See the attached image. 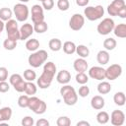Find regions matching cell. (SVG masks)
Returning a JSON list of instances; mask_svg holds the SVG:
<instances>
[{
	"mask_svg": "<svg viewBox=\"0 0 126 126\" xmlns=\"http://www.w3.org/2000/svg\"><path fill=\"white\" fill-rule=\"evenodd\" d=\"M90 0H76V4L80 7H86L88 6Z\"/></svg>",
	"mask_w": 126,
	"mask_h": 126,
	"instance_id": "obj_47",
	"label": "cell"
},
{
	"mask_svg": "<svg viewBox=\"0 0 126 126\" xmlns=\"http://www.w3.org/2000/svg\"><path fill=\"white\" fill-rule=\"evenodd\" d=\"M78 94H79V96H81V97H86V96H88L89 94H90V89H89V87L86 86V85H83L82 87H80Z\"/></svg>",
	"mask_w": 126,
	"mask_h": 126,
	"instance_id": "obj_40",
	"label": "cell"
},
{
	"mask_svg": "<svg viewBox=\"0 0 126 126\" xmlns=\"http://www.w3.org/2000/svg\"><path fill=\"white\" fill-rule=\"evenodd\" d=\"M56 65L49 61L47 63H44V66H43V71L41 73V75L39 76V78L37 79V86L39 87V89H47L50 87L52 81H53V78L55 76V73H56Z\"/></svg>",
	"mask_w": 126,
	"mask_h": 126,
	"instance_id": "obj_1",
	"label": "cell"
},
{
	"mask_svg": "<svg viewBox=\"0 0 126 126\" xmlns=\"http://www.w3.org/2000/svg\"><path fill=\"white\" fill-rule=\"evenodd\" d=\"M96 121L99 124H106L109 121V114L106 111H99L96 114Z\"/></svg>",
	"mask_w": 126,
	"mask_h": 126,
	"instance_id": "obj_32",
	"label": "cell"
},
{
	"mask_svg": "<svg viewBox=\"0 0 126 126\" xmlns=\"http://www.w3.org/2000/svg\"><path fill=\"white\" fill-rule=\"evenodd\" d=\"M41 3H42V8L47 11H50L54 6V0H42Z\"/></svg>",
	"mask_w": 126,
	"mask_h": 126,
	"instance_id": "obj_43",
	"label": "cell"
},
{
	"mask_svg": "<svg viewBox=\"0 0 126 126\" xmlns=\"http://www.w3.org/2000/svg\"><path fill=\"white\" fill-rule=\"evenodd\" d=\"M110 122L113 126H121L125 122V114L121 110H113L110 114Z\"/></svg>",
	"mask_w": 126,
	"mask_h": 126,
	"instance_id": "obj_13",
	"label": "cell"
},
{
	"mask_svg": "<svg viewBox=\"0 0 126 126\" xmlns=\"http://www.w3.org/2000/svg\"><path fill=\"white\" fill-rule=\"evenodd\" d=\"M104 104H105L104 98L102 96H100V95H94L91 99V106L95 110L102 109L104 107Z\"/></svg>",
	"mask_w": 126,
	"mask_h": 126,
	"instance_id": "obj_18",
	"label": "cell"
},
{
	"mask_svg": "<svg viewBox=\"0 0 126 126\" xmlns=\"http://www.w3.org/2000/svg\"><path fill=\"white\" fill-rule=\"evenodd\" d=\"M122 74V67L119 64H112L105 69V79L114 81Z\"/></svg>",
	"mask_w": 126,
	"mask_h": 126,
	"instance_id": "obj_9",
	"label": "cell"
},
{
	"mask_svg": "<svg viewBox=\"0 0 126 126\" xmlns=\"http://www.w3.org/2000/svg\"><path fill=\"white\" fill-rule=\"evenodd\" d=\"M5 29L7 32V37L19 40L20 39V30L18 28V23L16 20L10 19L5 23Z\"/></svg>",
	"mask_w": 126,
	"mask_h": 126,
	"instance_id": "obj_7",
	"label": "cell"
},
{
	"mask_svg": "<svg viewBox=\"0 0 126 126\" xmlns=\"http://www.w3.org/2000/svg\"><path fill=\"white\" fill-rule=\"evenodd\" d=\"M21 3H27V2H29L30 0H19Z\"/></svg>",
	"mask_w": 126,
	"mask_h": 126,
	"instance_id": "obj_51",
	"label": "cell"
},
{
	"mask_svg": "<svg viewBox=\"0 0 126 126\" xmlns=\"http://www.w3.org/2000/svg\"><path fill=\"white\" fill-rule=\"evenodd\" d=\"M57 7L60 11H67L70 7L69 0H58L57 1Z\"/></svg>",
	"mask_w": 126,
	"mask_h": 126,
	"instance_id": "obj_38",
	"label": "cell"
},
{
	"mask_svg": "<svg viewBox=\"0 0 126 126\" xmlns=\"http://www.w3.org/2000/svg\"><path fill=\"white\" fill-rule=\"evenodd\" d=\"M89 76L92 79L97 81H103L105 79V69L100 66H93L89 70Z\"/></svg>",
	"mask_w": 126,
	"mask_h": 126,
	"instance_id": "obj_12",
	"label": "cell"
},
{
	"mask_svg": "<svg viewBox=\"0 0 126 126\" xmlns=\"http://www.w3.org/2000/svg\"><path fill=\"white\" fill-rule=\"evenodd\" d=\"M32 21L33 24H37L44 21V14L42 6L35 4L32 7Z\"/></svg>",
	"mask_w": 126,
	"mask_h": 126,
	"instance_id": "obj_11",
	"label": "cell"
},
{
	"mask_svg": "<svg viewBox=\"0 0 126 126\" xmlns=\"http://www.w3.org/2000/svg\"><path fill=\"white\" fill-rule=\"evenodd\" d=\"M48 58V54L45 50L40 49V50H36L33 51L28 58V62L29 64L32 67V68H38L40 67L43 63H45V61Z\"/></svg>",
	"mask_w": 126,
	"mask_h": 126,
	"instance_id": "obj_3",
	"label": "cell"
},
{
	"mask_svg": "<svg viewBox=\"0 0 126 126\" xmlns=\"http://www.w3.org/2000/svg\"><path fill=\"white\" fill-rule=\"evenodd\" d=\"M56 80L61 85H66L71 81V73L67 70H61L57 73Z\"/></svg>",
	"mask_w": 126,
	"mask_h": 126,
	"instance_id": "obj_17",
	"label": "cell"
},
{
	"mask_svg": "<svg viewBox=\"0 0 126 126\" xmlns=\"http://www.w3.org/2000/svg\"><path fill=\"white\" fill-rule=\"evenodd\" d=\"M10 90V85L6 81L0 82V93H7Z\"/></svg>",
	"mask_w": 126,
	"mask_h": 126,
	"instance_id": "obj_45",
	"label": "cell"
},
{
	"mask_svg": "<svg viewBox=\"0 0 126 126\" xmlns=\"http://www.w3.org/2000/svg\"><path fill=\"white\" fill-rule=\"evenodd\" d=\"M8 79V69L6 67H0V82Z\"/></svg>",
	"mask_w": 126,
	"mask_h": 126,
	"instance_id": "obj_44",
	"label": "cell"
},
{
	"mask_svg": "<svg viewBox=\"0 0 126 126\" xmlns=\"http://www.w3.org/2000/svg\"><path fill=\"white\" fill-rule=\"evenodd\" d=\"M117 16L120 17V18H122V19H125V18H126V6L123 7V8L118 12Z\"/></svg>",
	"mask_w": 126,
	"mask_h": 126,
	"instance_id": "obj_48",
	"label": "cell"
},
{
	"mask_svg": "<svg viewBox=\"0 0 126 126\" xmlns=\"http://www.w3.org/2000/svg\"><path fill=\"white\" fill-rule=\"evenodd\" d=\"M29 98L30 96L28 94H23V95H20L19 98H18V105L22 108H26L28 107V104H29Z\"/></svg>",
	"mask_w": 126,
	"mask_h": 126,
	"instance_id": "obj_36",
	"label": "cell"
},
{
	"mask_svg": "<svg viewBox=\"0 0 126 126\" xmlns=\"http://www.w3.org/2000/svg\"><path fill=\"white\" fill-rule=\"evenodd\" d=\"M22 80H24V79H23V77H22L20 74H13V75H11V76H10V78H9L10 84H11L12 86L16 85L17 83L21 82Z\"/></svg>",
	"mask_w": 126,
	"mask_h": 126,
	"instance_id": "obj_39",
	"label": "cell"
},
{
	"mask_svg": "<svg viewBox=\"0 0 126 126\" xmlns=\"http://www.w3.org/2000/svg\"><path fill=\"white\" fill-rule=\"evenodd\" d=\"M13 87H14V89H15V91H16V92H18V93H23V92L25 91L26 81H25V80H22L21 82L17 83V84H16V85H14Z\"/></svg>",
	"mask_w": 126,
	"mask_h": 126,
	"instance_id": "obj_41",
	"label": "cell"
},
{
	"mask_svg": "<svg viewBox=\"0 0 126 126\" xmlns=\"http://www.w3.org/2000/svg\"><path fill=\"white\" fill-rule=\"evenodd\" d=\"M13 111L12 108L9 106H5L0 108V123L1 122H5V121H9L12 117Z\"/></svg>",
	"mask_w": 126,
	"mask_h": 126,
	"instance_id": "obj_19",
	"label": "cell"
},
{
	"mask_svg": "<svg viewBox=\"0 0 126 126\" xmlns=\"http://www.w3.org/2000/svg\"><path fill=\"white\" fill-rule=\"evenodd\" d=\"M125 1L124 0H113L108 6H107V13L110 16H117L118 12L125 7Z\"/></svg>",
	"mask_w": 126,
	"mask_h": 126,
	"instance_id": "obj_14",
	"label": "cell"
},
{
	"mask_svg": "<svg viewBox=\"0 0 126 126\" xmlns=\"http://www.w3.org/2000/svg\"><path fill=\"white\" fill-rule=\"evenodd\" d=\"M48 30V26L46 22H40L37 24H33V31L37 33H43Z\"/></svg>",
	"mask_w": 126,
	"mask_h": 126,
	"instance_id": "obj_31",
	"label": "cell"
},
{
	"mask_svg": "<svg viewBox=\"0 0 126 126\" xmlns=\"http://www.w3.org/2000/svg\"><path fill=\"white\" fill-rule=\"evenodd\" d=\"M16 46H17V40L12 39V38H9V37H7L4 40V42H3V47L6 50H10V51L11 50H14L16 48Z\"/></svg>",
	"mask_w": 126,
	"mask_h": 126,
	"instance_id": "obj_33",
	"label": "cell"
},
{
	"mask_svg": "<svg viewBox=\"0 0 126 126\" xmlns=\"http://www.w3.org/2000/svg\"><path fill=\"white\" fill-rule=\"evenodd\" d=\"M109 53L107 50H99L96 54V60L98 64L100 65H105L109 62Z\"/></svg>",
	"mask_w": 126,
	"mask_h": 126,
	"instance_id": "obj_20",
	"label": "cell"
},
{
	"mask_svg": "<svg viewBox=\"0 0 126 126\" xmlns=\"http://www.w3.org/2000/svg\"><path fill=\"white\" fill-rule=\"evenodd\" d=\"M117 45V42L114 38L112 37H107L103 40V47L105 48V50L109 51V50H113Z\"/></svg>",
	"mask_w": 126,
	"mask_h": 126,
	"instance_id": "obj_29",
	"label": "cell"
},
{
	"mask_svg": "<svg viewBox=\"0 0 126 126\" xmlns=\"http://www.w3.org/2000/svg\"><path fill=\"white\" fill-rule=\"evenodd\" d=\"M37 91V87L32 83V82H26V87H25V93L28 95H33L36 94Z\"/></svg>",
	"mask_w": 126,
	"mask_h": 126,
	"instance_id": "obj_30",
	"label": "cell"
},
{
	"mask_svg": "<svg viewBox=\"0 0 126 126\" xmlns=\"http://www.w3.org/2000/svg\"><path fill=\"white\" fill-rule=\"evenodd\" d=\"M4 28H5V23H4L2 20H0V33L3 32Z\"/></svg>",
	"mask_w": 126,
	"mask_h": 126,
	"instance_id": "obj_50",
	"label": "cell"
},
{
	"mask_svg": "<svg viewBox=\"0 0 126 126\" xmlns=\"http://www.w3.org/2000/svg\"><path fill=\"white\" fill-rule=\"evenodd\" d=\"M24 78L28 82H32L36 79V73L32 69H27L24 71Z\"/></svg>",
	"mask_w": 126,
	"mask_h": 126,
	"instance_id": "obj_34",
	"label": "cell"
},
{
	"mask_svg": "<svg viewBox=\"0 0 126 126\" xmlns=\"http://www.w3.org/2000/svg\"><path fill=\"white\" fill-rule=\"evenodd\" d=\"M38 47H39V41L36 38H31L26 42V48L29 51H32V52L36 51Z\"/></svg>",
	"mask_w": 126,
	"mask_h": 126,
	"instance_id": "obj_23",
	"label": "cell"
},
{
	"mask_svg": "<svg viewBox=\"0 0 126 126\" xmlns=\"http://www.w3.org/2000/svg\"><path fill=\"white\" fill-rule=\"evenodd\" d=\"M115 24H114V21L110 18H105L103 19L96 27V31L99 34L101 35H107L109 34L112 31H113V28H114Z\"/></svg>",
	"mask_w": 126,
	"mask_h": 126,
	"instance_id": "obj_8",
	"label": "cell"
},
{
	"mask_svg": "<svg viewBox=\"0 0 126 126\" xmlns=\"http://www.w3.org/2000/svg\"><path fill=\"white\" fill-rule=\"evenodd\" d=\"M13 16V12L11 9L7 8V7H3L0 9V20H2L3 22H7L9 21Z\"/></svg>",
	"mask_w": 126,
	"mask_h": 126,
	"instance_id": "obj_28",
	"label": "cell"
},
{
	"mask_svg": "<svg viewBox=\"0 0 126 126\" xmlns=\"http://www.w3.org/2000/svg\"><path fill=\"white\" fill-rule=\"evenodd\" d=\"M57 126H70L71 125V119L68 116H60L56 120Z\"/></svg>",
	"mask_w": 126,
	"mask_h": 126,
	"instance_id": "obj_37",
	"label": "cell"
},
{
	"mask_svg": "<svg viewBox=\"0 0 126 126\" xmlns=\"http://www.w3.org/2000/svg\"><path fill=\"white\" fill-rule=\"evenodd\" d=\"M73 67L75 69V71H77L78 73L81 72H86L88 70V62L85 60V58H77L74 63H73Z\"/></svg>",
	"mask_w": 126,
	"mask_h": 126,
	"instance_id": "obj_16",
	"label": "cell"
},
{
	"mask_svg": "<svg viewBox=\"0 0 126 126\" xmlns=\"http://www.w3.org/2000/svg\"><path fill=\"white\" fill-rule=\"evenodd\" d=\"M0 104H1V100H0Z\"/></svg>",
	"mask_w": 126,
	"mask_h": 126,
	"instance_id": "obj_52",
	"label": "cell"
},
{
	"mask_svg": "<svg viewBox=\"0 0 126 126\" xmlns=\"http://www.w3.org/2000/svg\"><path fill=\"white\" fill-rule=\"evenodd\" d=\"M20 39L21 40H25L28 39L32 33H33V26H32V24H24L20 29Z\"/></svg>",
	"mask_w": 126,
	"mask_h": 126,
	"instance_id": "obj_15",
	"label": "cell"
},
{
	"mask_svg": "<svg viewBox=\"0 0 126 126\" xmlns=\"http://www.w3.org/2000/svg\"><path fill=\"white\" fill-rule=\"evenodd\" d=\"M113 101L118 106H123L125 104V101H126L125 94L123 92H117V93H115V94L113 95Z\"/></svg>",
	"mask_w": 126,
	"mask_h": 126,
	"instance_id": "obj_22",
	"label": "cell"
},
{
	"mask_svg": "<svg viewBox=\"0 0 126 126\" xmlns=\"http://www.w3.org/2000/svg\"><path fill=\"white\" fill-rule=\"evenodd\" d=\"M62 48H63V51H64L66 54H70V55H71V54L75 53V51H76V44H75L73 41L68 40V41H65V42L63 43Z\"/></svg>",
	"mask_w": 126,
	"mask_h": 126,
	"instance_id": "obj_24",
	"label": "cell"
},
{
	"mask_svg": "<svg viewBox=\"0 0 126 126\" xmlns=\"http://www.w3.org/2000/svg\"><path fill=\"white\" fill-rule=\"evenodd\" d=\"M77 54L81 57V58H87L90 55V49L89 47H87L84 44H79L78 46H76V51Z\"/></svg>",
	"mask_w": 126,
	"mask_h": 126,
	"instance_id": "obj_25",
	"label": "cell"
},
{
	"mask_svg": "<svg viewBox=\"0 0 126 126\" xmlns=\"http://www.w3.org/2000/svg\"><path fill=\"white\" fill-rule=\"evenodd\" d=\"M23 126H32L34 124V120L31 116H25L21 121Z\"/></svg>",
	"mask_w": 126,
	"mask_h": 126,
	"instance_id": "obj_42",
	"label": "cell"
},
{
	"mask_svg": "<svg viewBox=\"0 0 126 126\" xmlns=\"http://www.w3.org/2000/svg\"><path fill=\"white\" fill-rule=\"evenodd\" d=\"M111 91V85L108 83V82H100L98 85H97V92L100 94H108L109 92Z\"/></svg>",
	"mask_w": 126,
	"mask_h": 126,
	"instance_id": "obj_26",
	"label": "cell"
},
{
	"mask_svg": "<svg viewBox=\"0 0 126 126\" xmlns=\"http://www.w3.org/2000/svg\"><path fill=\"white\" fill-rule=\"evenodd\" d=\"M60 94L63 97V100L65 104L67 105H74L78 101V94L75 91V89L69 85H64L60 89Z\"/></svg>",
	"mask_w": 126,
	"mask_h": 126,
	"instance_id": "obj_2",
	"label": "cell"
},
{
	"mask_svg": "<svg viewBox=\"0 0 126 126\" xmlns=\"http://www.w3.org/2000/svg\"><path fill=\"white\" fill-rule=\"evenodd\" d=\"M28 108H30L32 111H33L35 114H43L46 111L47 105L45 103V101L39 99L36 96L31 95L29 98V104H28Z\"/></svg>",
	"mask_w": 126,
	"mask_h": 126,
	"instance_id": "obj_5",
	"label": "cell"
},
{
	"mask_svg": "<svg viewBox=\"0 0 126 126\" xmlns=\"http://www.w3.org/2000/svg\"><path fill=\"white\" fill-rule=\"evenodd\" d=\"M48 46L52 51H59L62 48V41L59 38H51L48 42Z\"/></svg>",
	"mask_w": 126,
	"mask_h": 126,
	"instance_id": "obj_27",
	"label": "cell"
},
{
	"mask_svg": "<svg viewBox=\"0 0 126 126\" xmlns=\"http://www.w3.org/2000/svg\"><path fill=\"white\" fill-rule=\"evenodd\" d=\"M13 13L18 22H25L29 18V8L25 3H17L14 5Z\"/></svg>",
	"mask_w": 126,
	"mask_h": 126,
	"instance_id": "obj_6",
	"label": "cell"
},
{
	"mask_svg": "<svg viewBox=\"0 0 126 126\" xmlns=\"http://www.w3.org/2000/svg\"><path fill=\"white\" fill-rule=\"evenodd\" d=\"M76 125H77V126H90V123H89L88 121H84V120H82V121L77 122Z\"/></svg>",
	"mask_w": 126,
	"mask_h": 126,
	"instance_id": "obj_49",
	"label": "cell"
},
{
	"mask_svg": "<svg viewBox=\"0 0 126 126\" xmlns=\"http://www.w3.org/2000/svg\"><path fill=\"white\" fill-rule=\"evenodd\" d=\"M114 34L117 36V37H120V38H125L126 37V25L125 24H118L117 26H114L113 28V31Z\"/></svg>",
	"mask_w": 126,
	"mask_h": 126,
	"instance_id": "obj_21",
	"label": "cell"
},
{
	"mask_svg": "<svg viewBox=\"0 0 126 126\" xmlns=\"http://www.w3.org/2000/svg\"><path fill=\"white\" fill-rule=\"evenodd\" d=\"M38 1H42V0H38Z\"/></svg>",
	"mask_w": 126,
	"mask_h": 126,
	"instance_id": "obj_53",
	"label": "cell"
},
{
	"mask_svg": "<svg viewBox=\"0 0 126 126\" xmlns=\"http://www.w3.org/2000/svg\"><path fill=\"white\" fill-rule=\"evenodd\" d=\"M36 126H49V121L44 118H40L35 122Z\"/></svg>",
	"mask_w": 126,
	"mask_h": 126,
	"instance_id": "obj_46",
	"label": "cell"
},
{
	"mask_svg": "<svg viewBox=\"0 0 126 126\" xmlns=\"http://www.w3.org/2000/svg\"><path fill=\"white\" fill-rule=\"evenodd\" d=\"M75 78H76V82H77L78 84H80V85H85V84H87L88 81H89V77L86 75L85 72L77 73V75H76Z\"/></svg>",
	"mask_w": 126,
	"mask_h": 126,
	"instance_id": "obj_35",
	"label": "cell"
},
{
	"mask_svg": "<svg viewBox=\"0 0 126 126\" xmlns=\"http://www.w3.org/2000/svg\"><path fill=\"white\" fill-rule=\"evenodd\" d=\"M85 25V17L79 13L74 14L69 20V27L73 31H80Z\"/></svg>",
	"mask_w": 126,
	"mask_h": 126,
	"instance_id": "obj_10",
	"label": "cell"
},
{
	"mask_svg": "<svg viewBox=\"0 0 126 126\" xmlns=\"http://www.w3.org/2000/svg\"><path fill=\"white\" fill-rule=\"evenodd\" d=\"M84 15L89 21H96L104 15V9L101 5L87 6L84 9Z\"/></svg>",
	"mask_w": 126,
	"mask_h": 126,
	"instance_id": "obj_4",
	"label": "cell"
}]
</instances>
